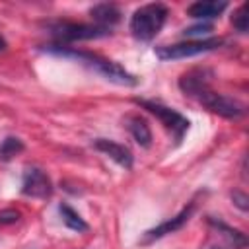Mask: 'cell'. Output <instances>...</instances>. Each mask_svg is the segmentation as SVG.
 <instances>
[{
  "mask_svg": "<svg viewBox=\"0 0 249 249\" xmlns=\"http://www.w3.org/2000/svg\"><path fill=\"white\" fill-rule=\"evenodd\" d=\"M124 126L128 128L130 136L134 138V142L140 148L152 146V130H150V124L146 123V119H142L140 115H128L124 119Z\"/></svg>",
  "mask_w": 249,
  "mask_h": 249,
  "instance_id": "obj_10",
  "label": "cell"
},
{
  "mask_svg": "<svg viewBox=\"0 0 249 249\" xmlns=\"http://www.w3.org/2000/svg\"><path fill=\"white\" fill-rule=\"evenodd\" d=\"M210 249H218V247H210Z\"/></svg>",
  "mask_w": 249,
  "mask_h": 249,
  "instance_id": "obj_22",
  "label": "cell"
},
{
  "mask_svg": "<svg viewBox=\"0 0 249 249\" xmlns=\"http://www.w3.org/2000/svg\"><path fill=\"white\" fill-rule=\"evenodd\" d=\"M23 142L18 138V136H6L2 142H0V160L2 161H8L12 160L14 156H18L19 152H23Z\"/></svg>",
  "mask_w": 249,
  "mask_h": 249,
  "instance_id": "obj_16",
  "label": "cell"
},
{
  "mask_svg": "<svg viewBox=\"0 0 249 249\" xmlns=\"http://www.w3.org/2000/svg\"><path fill=\"white\" fill-rule=\"evenodd\" d=\"M167 16H169L167 6L160 4V2L144 4L132 12L130 21H128V29H130L134 39H138L142 43H150L161 31Z\"/></svg>",
  "mask_w": 249,
  "mask_h": 249,
  "instance_id": "obj_2",
  "label": "cell"
},
{
  "mask_svg": "<svg viewBox=\"0 0 249 249\" xmlns=\"http://www.w3.org/2000/svg\"><path fill=\"white\" fill-rule=\"evenodd\" d=\"M212 80V72L208 68H193L189 72H185L181 78H179V89L185 93V95H191L195 89H198L200 86H206L210 84Z\"/></svg>",
  "mask_w": 249,
  "mask_h": 249,
  "instance_id": "obj_13",
  "label": "cell"
},
{
  "mask_svg": "<svg viewBox=\"0 0 249 249\" xmlns=\"http://www.w3.org/2000/svg\"><path fill=\"white\" fill-rule=\"evenodd\" d=\"M58 212H60V216H62V222H64V226L68 228V230H72V231H78V233H86L88 230H89V226H88V222L72 208V206H68V204H60L58 206Z\"/></svg>",
  "mask_w": 249,
  "mask_h": 249,
  "instance_id": "obj_15",
  "label": "cell"
},
{
  "mask_svg": "<svg viewBox=\"0 0 249 249\" xmlns=\"http://www.w3.org/2000/svg\"><path fill=\"white\" fill-rule=\"evenodd\" d=\"M54 187L51 177L37 165H27L21 179V193L31 198H49Z\"/></svg>",
  "mask_w": 249,
  "mask_h": 249,
  "instance_id": "obj_8",
  "label": "cell"
},
{
  "mask_svg": "<svg viewBox=\"0 0 249 249\" xmlns=\"http://www.w3.org/2000/svg\"><path fill=\"white\" fill-rule=\"evenodd\" d=\"M43 25L51 33V37L58 41V45L74 43V41H91V39H101V37L111 35V29L99 27L95 23H80V21H68V19H49Z\"/></svg>",
  "mask_w": 249,
  "mask_h": 249,
  "instance_id": "obj_3",
  "label": "cell"
},
{
  "mask_svg": "<svg viewBox=\"0 0 249 249\" xmlns=\"http://www.w3.org/2000/svg\"><path fill=\"white\" fill-rule=\"evenodd\" d=\"M212 31V25L210 23H198V25H193V27H187L183 29V35L185 37H196V39H202L204 35H208ZM206 39V37H204Z\"/></svg>",
  "mask_w": 249,
  "mask_h": 249,
  "instance_id": "obj_18",
  "label": "cell"
},
{
  "mask_svg": "<svg viewBox=\"0 0 249 249\" xmlns=\"http://www.w3.org/2000/svg\"><path fill=\"white\" fill-rule=\"evenodd\" d=\"M6 47H8V43H6V39L0 35V51H6Z\"/></svg>",
  "mask_w": 249,
  "mask_h": 249,
  "instance_id": "obj_21",
  "label": "cell"
},
{
  "mask_svg": "<svg viewBox=\"0 0 249 249\" xmlns=\"http://www.w3.org/2000/svg\"><path fill=\"white\" fill-rule=\"evenodd\" d=\"M89 16H91V19L95 21V25L105 27V29H111V25L119 23V19H121V10H119V6H115V4L103 2V4H95L93 8H89Z\"/></svg>",
  "mask_w": 249,
  "mask_h": 249,
  "instance_id": "obj_12",
  "label": "cell"
},
{
  "mask_svg": "<svg viewBox=\"0 0 249 249\" xmlns=\"http://www.w3.org/2000/svg\"><path fill=\"white\" fill-rule=\"evenodd\" d=\"M45 53H51V54H56V56H64V58H72V60H78L80 64L95 70L99 76H103L105 80L117 84V86H126V88H132V86H138V78L134 74H130L126 68H123L121 64H117L115 60H109L97 53H89V51H82V49H76V47H66V45H47L43 47Z\"/></svg>",
  "mask_w": 249,
  "mask_h": 249,
  "instance_id": "obj_1",
  "label": "cell"
},
{
  "mask_svg": "<svg viewBox=\"0 0 249 249\" xmlns=\"http://www.w3.org/2000/svg\"><path fill=\"white\" fill-rule=\"evenodd\" d=\"M189 97L196 99V101H198L202 107H206L208 111H212V113H216V115H220V117H224V119H230V121H237V119H241V117L245 115V105H243L239 99L230 97V95H226V93L214 91V89L210 88V84H206V86L195 89Z\"/></svg>",
  "mask_w": 249,
  "mask_h": 249,
  "instance_id": "obj_4",
  "label": "cell"
},
{
  "mask_svg": "<svg viewBox=\"0 0 249 249\" xmlns=\"http://www.w3.org/2000/svg\"><path fill=\"white\" fill-rule=\"evenodd\" d=\"M134 103L140 105L142 109H146L148 113H152L173 134L175 144H179L183 140V136L187 134V130L191 126L187 117H183L179 111H175V109H171V107H167L160 101H154V99H134Z\"/></svg>",
  "mask_w": 249,
  "mask_h": 249,
  "instance_id": "obj_5",
  "label": "cell"
},
{
  "mask_svg": "<svg viewBox=\"0 0 249 249\" xmlns=\"http://www.w3.org/2000/svg\"><path fill=\"white\" fill-rule=\"evenodd\" d=\"M91 144H93L95 150H99L101 154H105L107 158H111L121 167H124V169H130L132 167L134 158H132V152L126 146H123V144H119L115 140H109V138H95Z\"/></svg>",
  "mask_w": 249,
  "mask_h": 249,
  "instance_id": "obj_9",
  "label": "cell"
},
{
  "mask_svg": "<svg viewBox=\"0 0 249 249\" xmlns=\"http://www.w3.org/2000/svg\"><path fill=\"white\" fill-rule=\"evenodd\" d=\"M206 222H208V226H212L220 235H224V237L230 241V245H233V249H245V247H247V237H245L243 231H239V230L228 226L226 222H222V220H218V218H214V216H208Z\"/></svg>",
  "mask_w": 249,
  "mask_h": 249,
  "instance_id": "obj_14",
  "label": "cell"
},
{
  "mask_svg": "<svg viewBox=\"0 0 249 249\" xmlns=\"http://www.w3.org/2000/svg\"><path fill=\"white\" fill-rule=\"evenodd\" d=\"M228 8V2L220 0H200V2H193L189 8H187V16L195 18V19H214L218 18L224 10Z\"/></svg>",
  "mask_w": 249,
  "mask_h": 249,
  "instance_id": "obj_11",
  "label": "cell"
},
{
  "mask_svg": "<svg viewBox=\"0 0 249 249\" xmlns=\"http://www.w3.org/2000/svg\"><path fill=\"white\" fill-rule=\"evenodd\" d=\"M195 210H196V198L189 200L187 206H183L173 218H169V220H165V222H161V224H158V226L146 230L144 235H142V239H140V243L146 245V243H152V241H156V239H161V237H165V235H169V233H175L177 230H181V228L191 220V216L195 214Z\"/></svg>",
  "mask_w": 249,
  "mask_h": 249,
  "instance_id": "obj_7",
  "label": "cell"
},
{
  "mask_svg": "<svg viewBox=\"0 0 249 249\" xmlns=\"http://www.w3.org/2000/svg\"><path fill=\"white\" fill-rule=\"evenodd\" d=\"M19 218H21V214L16 208H2L0 210V226H12V224L19 222Z\"/></svg>",
  "mask_w": 249,
  "mask_h": 249,
  "instance_id": "obj_19",
  "label": "cell"
},
{
  "mask_svg": "<svg viewBox=\"0 0 249 249\" xmlns=\"http://www.w3.org/2000/svg\"><path fill=\"white\" fill-rule=\"evenodd\" d=\"M222 45L220 37H206V39H191L175 45H161L156 47V56L160 60H179V58H189L196 54L210 53Z\"/></svg>",
  "mask_w": 249,
  "mask_h": 249,
  "instance_id": "obj_6",
  "label": "cell"
},
{
  "mask_svg": "<svg viewBox=\"0 0 249 249\" xmlns=\"http://www.w3.org/2000/svg\"><path fill=\"white\" fill-rule=\"evenodd\" d=\"M231 202L241 210V212H247V208H249V196L243 193V191H231Z\"/></svg>",
  "mask_w": 249,
  "mask_h": 249,
  "instance_id": "obj_20",
  "label": "cell"
},
{
  "mask_svg": "<svg viewBox=\"0 0 249 249\" xmlns=\"http://www.w3.org/2000/svg\"><path fill=\"white\" fill-rule=\"evenodd\" d=\"M231 23L235 27V31L239 33H247V27H249V14H247V4H241L233 16H231Z\"/></svg>",
  "mask_w": 249,
  "mask_h": 249,
  "instance_id": "obj_17",
  "label": "cell"
}]
</instances>
